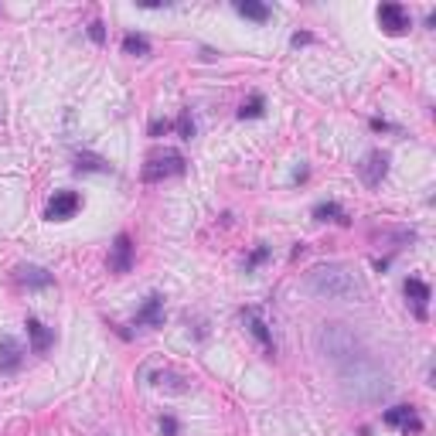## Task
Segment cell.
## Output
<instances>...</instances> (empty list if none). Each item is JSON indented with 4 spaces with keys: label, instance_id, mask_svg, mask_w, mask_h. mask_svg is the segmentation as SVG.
<instances>
[{
    "label": "cell",
    "instance_id": "14",
    "mask_svg": "<svg viewBox=\"0 0 436 436\" xmlns=\"http://www.w3.org/2000/svg\"><path fill=\"white\" fill-rule=\"evenodd\" d=\"M17 283L27 290H45V286H51V273L41 266H17Z\"/></svg>",
    "mask_w": 436,
    "mask_h": 436
},
{
    "label": "cell",
    "instance_id": "12",
    "mask_svg": "<svg viewBox=\"0 0 436 436\" xmlns=\"http://www.w3.org/2000/svg\"><path fill=\"white\" fill-rule=\"evenodd\" d=\"M406 300L413 303V310H416V317L420 321H426V303H430V286L420 279V276H409L406 279Z\"/></svg>",
    "mask_w": 436,
    "mask_h": 436
},
{
    "label": "cell",
    "instance_id": "20",
    "mask_svg": "<svg viewBox=\"0 0 436 436\" xmlns=\"http://www.w3.org/2000/svg\"><path fill=\"white\" fill-rule=\"evenodd\" d=\"M76 171H99V174H106L109 164L102 157H95V154H76Z\"/></svg>",
    "mask_w": 436,
    "mask_h": 436
},
{
    "label": "cell",
    "instance_id": "25",
    "mask_svg": "<svg viewBox=\"0 0 436 436\" xmlns=\"http://www.w3.org/2000/svg\"><path fill=\"white\" fill-rule=\"evenodd\" d=\"M161 433H164V436H177V420H174V416H161Z\"/></svg>",
    "mask_w": 436,
    "mask_h": 436
},
{
    "label": "cell",
    "instance_id": "26",
    "mask_svg": "<svg viewBox=\"0 0 436 436\" xmlns=\"http://www.w3.org/2000/svg\"><path fill=\"white\" fill-rule=\"evenodd\" d=\"M168 130H171L168 119H154V123H150V137H161V133H168Z\"/></svg>",
    "mask_w": 436,
    "mask_h": 436
},
{
    "label": "cell",
    "instance_id": "24",
    "mask_svg": "<svg viewBox=\"0 0 436 436\" xmlns=\"http://www.w3.org/2000/svg\"><path fill=\"white\" fill-rule=\"evenodd\" d=\"M89 38H92L95 45H102V41H106V31H102V21H92V24H89Z\"/></svg>",
    "mask_w": 436,
    "mask_h": 436
},
{
    "label": "cell",
    "instance_id": "21",
    "mask_svg": "<svg viewBox=\"0 0 436 436\" xmlns=\"http://www.w3.org/2000/svg\"><path fill=\"white\" fill-rule=\"evenodd\" d=\"M239 116H242V119H256V116H262V95L260 92H253V95L239 106Z\"/></svg>",
    "mask_w": 436,
    "mask_h": 436
},
{
    "label": "cell",
    "instance_id": "27",
    "mask_svg": "<svg viewBox=\"0 0 436 436\" xmlns=\"http://www.w3.org/2000/svg\"><path fill=\"white\" fill-rule=\"evenodd\" d=\"M310 41H314V34H307V31H303V34H293V45H297V48H300V45H310Z\"/></svg>",
    "mask_w": 436,
    "mask_h": 436
},
{
    "label": "cell",
    "instance_id": "3",
    "mask_svg": "<svg viewBox=\"0 0 436 436\" xmlns=\"http://www.w3.org/2000/svg\"><path fill=\"white\" fill-rule=\"evenodd\" d=\"M317 348H321L324 358H331L334 365H341V361H348L351 354L361 351V341H358V334L351 328H345V324H321Z\"/></svg>",
    "mask_w": 436,
    "mask_h": 436
},
{
    "label": "cell",
    "instance_id": "18",
    "mask_svg": "<svg viewBox=\"0 0 436 436\" xmlns=\"http://www.w3.org/2000/svg\"><path fill=\"white\" fill-rule=\"evenodd\" d=\"M236 10L242 14V17H249V21H269V7L266 3H253V0H242V3H236Z\"/></svg>",
    "mask_w": 436,
    "mask_h": 436
},
{
    "label": "cell",
    "instance_id": "2",
    "mask_svg": "<svg viewBox=\"0 0 436 436\" xmlns=\"http://www.w3.org/2000/svg\"><path fill=\"white\" fill-rule=\"evenodd\" d=\"M303 283L314 297H324V300H361L365 297L358 273L348 269L345 262H324V266L310 269Z\"/></svg>",
    "mask_w": 436,
    "mask_h": 436
},
{
    "label": "cell",
    "instance_id": "11",
    "mask_svg": "<svg viewBox=\"0 0 436 436\" xmlns=\"http://www.w3.org/2000/svg\"><path fill=\"white\" fill-rule=\"evenodd\" d=\"M137 324H144V328H164V297L161 293H150L144 300V307L137 310Z\"/></svg>",
    "mask_w": 436,
    "mask_h": 436
},
{
    "label": "cell",
    "instance_id": "19",
    "mask_svg": "<svg viewBox=\"0 0 436 436\" xmlns=\"http://www.w3.org/2000/svg\"><path fill=\"white\" fill-rule=\"evenodd\" d=\"M123 51H126V55H150V41H147L144 34H133V31H130V34L123 38Z\"/></svg>",
    "mask_w": 436,
    "mask_h": 436
},
{
    "label": "cell",
    "instance_id": "7",
    "mask_svg": "<svg viewBox=\"0 0 436 436\" xmlns=\"http://www.w3.org/2000/svg\"><path fill=\"white\" fill-rule=\"evenodd\" d=\"M378 24H382L385 34H402V31H409L413 17L402 3H382L378 7Z\"/></svg>",
    "mask_w": 436,
    "mask_h": 436
},
{
    "label": "cell",
    "instance_id": "9",
    "mask_svg": "<svg viewBox=\"0 0 436 436\" xmlns=\"http://www.w3.org/2000/svg\"><path fill=\"white\" fill-rule=\"evenodd\" d=\"M109 269H113L116 276H123V273L133 269V242H130L126 232H119L116 242H113V249H109Z\"/></svg>",
    "mask_w": 436,
    "mask_h": 436
},
{
    "label": "cell",
    "instance_id": "1",
    "mask_svg": "<svg viewBox=\"0 0 436 436\" xmlns=\"http://www.w3.org/2000/svg\"><path fill=\"white\" fill-rule=\"evenodd\" d=\"M338 371H341V385H345L348 399H358V402H378L392 389L389 375L368 358V351L351 354L348 361L338 365Z\"/></svg>",
    "mask_w": 436,
    "mask_h": 436
},
{
    "label": "cell",
    "instance_id": "15",
    "mask_svg": "<svg viewBox=\"0 0 436 436\" xmlns=\"http://www.w3.org/2000/svg\"><path fill=\"white\" fill-rule=\"evenodd\" d=\"M24 328H27V338H31V348L38 351V354H45V351L51 348V341H55V334L38 321V317H27L24 321Z\"/></svg>",
    "mask_w": 436,
    "mask_h": 436
},
{
    "label": "cell",
    "instance_id": "4",
    "mask_svg": "<svg viewBox=\"0 0 436 436\" xmlns=\"http://www.w3.org/2000/svg\"><path fill=\"white\" fill-rule=\"evenodd\" d=\"M184 168H187L184 154L164 150V154H154V157L144 164V181H147V184H157V181H168V177L184 174Z\"/></svg>",
    "mask_w": 436,
    "mask_h": 436
},
{
    "label": "cell",
    "instance_id": "10",
    "mask_svg": "<svg viewBox=\"0 0 436 436\" xmlns=\"http://www.w3.org/2000/svg\"><path fill=\"white\" fill-rule=\"evenodd\" d=\"M385 423L402 430V433H420L423 430V420H420V413L413 406H392V409H385Z\"/></svg>",
    "mask_w": 436,
    "mask_h": 436
},
{
    "label": "cell",
    "instance_id": "5",
    "mask_svg": "<svg viewBox=\"0 0 436 436\" xmlns=\"http://www.w3.org/2000/svg\"><path fill=\"white\" fill-rule=\"evenodd\" d=\"M242 321H246V328H249V334L256 338L262 345V351L273 358L276 354V345H273V331H269V321H266V314H262L260 307H246L242 310Z\"/></svg>",
    "mask_w": 436,
    "mask_h": 436
},
{
    "label": "cell",
    "instance_id": "22",
    "mask_svg": "<svg viewBox=\"0 0 436 436\" xmlns=\"http://www.w3.org/2000/svg\"><path fill=\"white\" fill-rule=\"evenodd\" d=\"M177 130H181V137H184V140H191V137H194V119H191V113H187V109L177 116Z\"/></svg>",
    "mask_w": 436,
    "mask_h": 436
},
{
    "label": "cell",
    "instance_id": "13",
    "mask_svg": "<svg viewBox=\"0 0 436 436\" xmlns=\"http://www.w3.org/2000/svg\"><path fill=\"white\" fill-rule=\"evenodd\" d=\"M147 378H150V385H157V389H168V392H187L191 385H187V378L181 375V371H171V368H161V371H147Z\"/></svg>",
    "mask_w": 436,
    "mask_h": 436
},
{
    "label": "cell",
    "instance_id": "17",
    "mask_svg": "<svg viewBox=\"0 0 436 436\" xmlns=\"http://www.w3.org/2000/svg\"><path fill=\"white\" fill-rule=\"evenodd\" d=\"M314 218H321V222H348V211L338 205V201H321L317 208H314Z\"/></svg>",
    "mask_w": 436,
    "mask_h": 436
},
{
    "label": "cell",
    "instance_id": "23",
    "mask_svg": "<svg viewBox=\"0 0 436 436\" xmlns=\"http://www.w3.org/2000/svg\"><path fill=\"white\" fill-rule=\"evenodd\" d=\"M266 256H269V249H266V246H260V249H253V256L246 260V273H253V269H256V266H260V262L266 260Z\"/></svg>",
    "mask_w": 436,
    "mask_h": 436
},
{
    "label": "cell",
    "instance_id": "8",
    "mask_svg": "<svg viewBox=\"0 0 436 436\" xmlns=\"http://www.w3.org/2000/svg\"><path fill=\"white\" fill-rule=\"evenodd\" d=\"M385 171H389V154H382V150L365 154V161L358 164V174H361V181H365L368 187H378L382 177H385Z\"/></svg>",
    "mask_w": 436,
    "mask_h": 436
},
{
    "label": "cell",
    "instance_id": "6",
    "mask_svg": "<svg viewBox=\"0 0 436 436\" xmlns=\"http://www.w3.org/2000/svg\"><path fill=\"white\" fill-rule=\"evenodd\" d=\"M79 205H82V198H79L76 191H55V194L48 198L45 218H51V222H65V218H72V215L79 211Z\"/></svg>",
    "mask_w": 436,
    "mask_h": 436
},
{
    "label": "cell",
    "instance_id": "16",
    "mask_svg": "<svg viewBox=\"0 0 436 436\" xmlns=\"http://www.w3.org/2000/svg\"><path fill=\"white\" fill-rule=\"evenodd\" d=\"M21 358H24V351H21V345L14 338H0V371H7V375L17 371Z\"/></svg>",
    "mask_w": 436,
    "mask_h": 436
}]
</instances>
